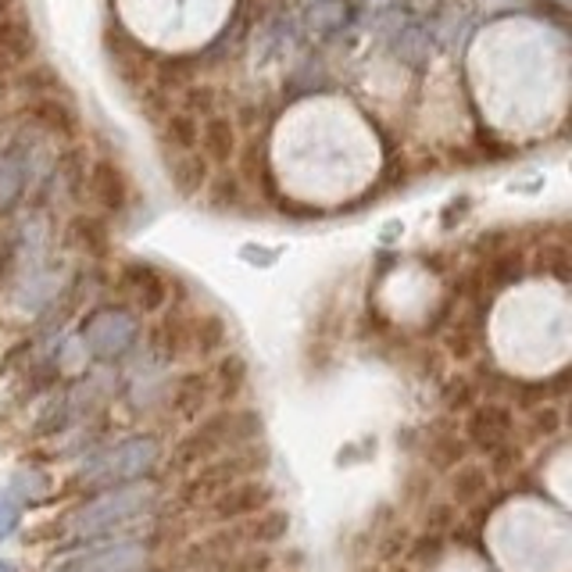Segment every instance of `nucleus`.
<instances>
[{"label":"nucleus","instance_id":"1","mask_svg":"<svg viewBox=\"0 0 572 572\" xmlns=\"http://www.w3.org/2000/svg\"><path fill=\"white\" fill-rule=\"evenodd\" d=\"M154 505V491L151 486H126V491H112L104 497H97L87 508H79L76 516L68 519V526L76 537H104L115 526H126L137 516H148Z\"/></svg>","mask_w":572,"mask_h":572},{"label":"nucleus","instance_id":"2","mask_svg":"<svg viewBox=\"0 0 572 572\" xmlns=\"http://www.w3.org/2000/svg\"><path fill=\"white\" fill-rule=\"evenodd\" d=\"M157 452H162V447H157L154 436H132V441L115 444L112 452L97 455L90 466L82 469V480L93 483V486H112V483L137 480L157 461Z\"/></svg>","mask_w":572,"mask_h":572},{"label":"nucleus","instance_id":"3","mask_svg":"<svg viewBox=\"0 0 572 572\" xmlns=\"http://www.w3.org/2000/svg\"><path fill=\"white\" fill-rule=\"evenodd\" d=\"M143 569H148V547L118 541L107 547H93V551L72 555L51 572H143Z\"/></svg>","mask_w":572,"mask_h":572},{"label":"nucleus","instance_id":"4","mask_svg":"<svg viewBox=\"0 0 572 572\" xmlns=\"http://www.w3.org/2000/svg\"><path fill=\"white\" fill-rule=\"evenodd\" d=\"M82 340H87L93 358H118V355H126L132 347V340H137V319L122 308H104L87 322Z\"/></svg>","mask_w":572,"mask_h":572},{"label":"nucleus","instance_id":"5","mask_svg":"<svg viewBox=\"0 0 572 572\" xmlns=\"http://www.w3.org/2000/svg\"><path fill=\"white\" fill-rule=\"evenodd\" d=\"M90 193L93 201H101L107 212H122L126 208V176H122V168L112 162H97L93 173H90Z\"/></svg>","mask_w":572,"mask_h":572},{"label":"nucleus","instance_id":"6","mask_svg":"<svg viewBox=\"0 0 572 572\" xmlns=\"http://www.w3.org/2000/svg\"><path fill=\"white\" fill-rule=\"evenodd\" d=\"M36 54V33L29 22H4L0 26V68L8 65H22V61H29Z\"/></svg>","mask_w":572,"mask_h":572},{"label":"nucleus","instance_id":"7","mask_svg":"<svg viewBox=\"0 0 572 572\" xmlns=\"http://www.w3.org/2000/svg\"><path fill=\"white\" fill-rule=\"evenodd\" d=\"M198 143L204 148V154L212 157V162H229V154H233V143H237L233 122L212 115V118L201 126V137H198Z\"/></svg>","mask_w":572,"mask_h":572},{"label":"nucleus","instance_id":"8","mask_svg":"<svg viewBox=\"0 0 572 572\" xmlns=\"http://www.w3.org/2000/svg\"><path fill=\"white\" fill-rule=\"evenodd\" d=\"M347 15H351L347 0H319V4H308V11H304V26L315 33L344 29Z\"/></svg>","mask_w":572,"mask_h":572},{"label":"nucleus","instance_id":"9","mask_svg":"<svg viewBox=\"0 0 572 572\" xmlns=\"http://www.w3.org/2000/svg\"><path fill=\"white\" fill-rule=\"evenodd\" d=\"M265 505H269V491H265V486H240V491H233L229 497L218 501V516H229V519L251 516Z\"/></svg>","mask_w":572,"mask_h":572},{"label":"nucleus","instance_id":"10","mask_svg":"<svg viewBox=\"0 0 572 572\" xmlns=\"http://www.w3.org/2000/svg\"><path fill=\"white\" fill-rule=\"evenodd\" d=\"M29 115L36 126H43V129H51V132H68L72 126H76V115H72V107L68 104H58L54 97H43V101H36L29 107Z\"/></svg>","mask_w":572,"mask_h":572},{"label":"nucleus","instance_id":"11","mask_svg":"<svg viewBox=\"0 0 572 572\" xmlns=\"http://www.w3.org/2000/svg\"><path fill=\"white\" fill-rule=\"evenodd\" d=\"M165 137L168 143H173L176 151L182 154H190L193 148H198V137H201V122L187 115V112H179V115H168L165 122Z\"/></svg>","mask_w":572,"mask_h":572},{"label":"nucleus","instance_id":"12","mask_svg":"<svg viewBox=\"0 0 572 572\" xmlns=\"http://www.w3.org/2000/svg\"><path fill=\"white\" fill-rule=\"evenodd\" d=\"M472 436L483 444H501L508 436V416L501 408H486L472 419Z\"/></svg>","mask_w":572,"mask_h":572},{"label":"nucleus","instance_id":"13","mask_svg":"<svg viewBox=\"0 0 572 572\" xmlns=\"http://www.w3.org/2000/svg\"><path fill=\"white\" fill-rule=\"evenodd\" d=\"M397 54L408 61V65H422L430 58V33H422L419 26H405L397 36Z\"/></svg>","mask_w":572,"mask_h":572},{"label":"nucleus","instance_id":"14","mask_svg":"<svg viewBox=\"0 0 572 572\" xmlns=\"http://www.w3.org/2000/svg\"><path fill=\"white\" fill-rule=\"evenodd\" d=\"M173 179H176V187L182 190V193H193L204 182V162L201 157H193V154H187L182 162H176L173 165Z\"/></svg>","mask_w":572,"mask_h":572},{"label":"nucleus","instance_id":"15","mask_svg":"<svg viewBox=\"0 0 572 572\" xmlns=\"http://www.w3.org/2000/svg\"><path fill=\"white\" fill-rule=\"evenodd\" d=\"M76 240L82 243V247H104V229L93 223V218H79L76 226Z\"/></svg>","mask_w":572,"mask_h":572},{"label":"nucleus","instance_id":"16","mask_svg":"<svg viewBox=\"0 0 572 572\" xmlns=\"http://www.w3.org/2000/svg\"><path fill=\"white\" fill-rule=\"evenodd\" d=\"M22 87L33 90V93H43V90L58 87V79H54V72H51V68H33L29 76H22Z\"/></svg>","mask_w":572,"mask_h":572},{"label":"nucleus","instance_id":"17","mask_svg":"<svg viewBox=\"0 0 572 572\" xmlns=\"http://www.w3.org/2000/svg\"><path fill=\"white\" fill-rule=\"evenodd\" d=\"M394 4V0H365V8H376V11H380V8H391Z\"/></svg>","mask_w":572,"mask_h":572},{"label":"nucleus","instance_id":"18","mask_svg":"<svg viewBox=\"0 0 572 572\" xmlns=\"http://www.w3.org/2000/svg\"><path fill=\"white\" fill-rule=\"evenodd\" d=\"M0 572H15V565H11V562H0Z\"/></svg>","mask_w":572,"mask_h":572},{"label":"nucleus","instance_id":"19","mask_svg":"<svg viewBox=\"0 0 572 572\" xmlns=\"http://www.w3.org/2000/svg\"><path fill=\"white\" fill-rule=\"evenodd\" d=\"M4 11H8V0H0V15H4Z\"/></svg>","mask_w":572,"mask_h":572},{"label":"nucleus","instance_id":"20","mask_svg":"<svg viewBox=\"0 0 572 572\" xmlns=\"http://www.w3.org/2000/svg\"><path fill=\"white\" fill-rule=\"evenodd\" d=\"M304 4H319V0H304Z\"/></svg>","mask_w":572,"mask_h":572}]
</instances>
